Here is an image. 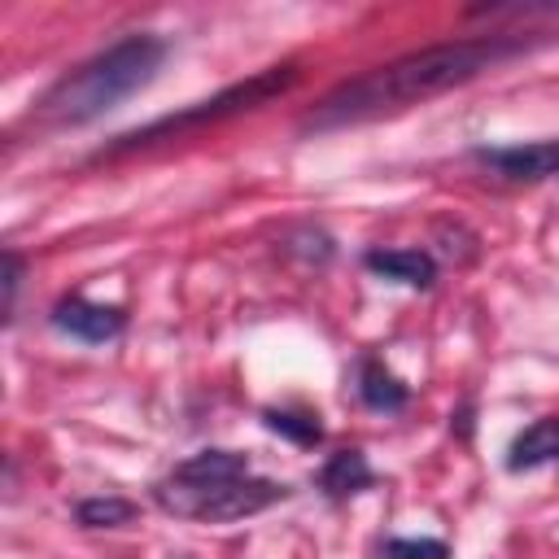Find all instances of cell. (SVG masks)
Instances as JSON below:
<instances>
[{
  "label": "cell",
  "instance_id": "obj_1",
  "mask_svg": "<svg viewBox=\"0 0 559 559\" xmlns=\"http://www.w3.org/2000/svg\"><path fill=\"white\" fill-rule=\"evenodd\" d=\"M528 44L515 35H480V39H454V44H432L419 52H406L389 66H376L349 83H341L336 92H328L310 114H306V131H336V127H354V122H371L380 114L432 100L450 87L472 83L476 74L493 70L498 61L524 52Z\"/></svg>",
  "mask_w": 559,
  "mask_h": 559
},
{
  "label": "cell",
  "instance_id": "obj_2",
  "mask_svg": "<svg viewBox=\"0 0 559 559\" xmlns=\"http://www.w3.org/2000/svg\"><path fill=\"white\" fill-rule=\"evenodd\" d=\"M162 61H166V44L157 35H127L114 48L83 61L74 74H66L39 100V118L52 127L92 122V118L109 114L114 105H122L127 96H135L140 87H148L153 74L162 70Z\"/></svg>",
  "mask_w": 559,
  "mask_h": 559
},
{
  "label": "cell",
  "instance_id": "obj_3",
  "mask_svg": "<svg viewBox=\"0 0 559 559\" xmlns=\"http://www.w3.org/2000/svg\"><path fill=\"white\" fill-rule=\"evenodd\" d=\"M280 498H284V485L258 480V476H240V480H223V485H183V480L157 485V502L166 511L188 515V520H210V524L258 515Z\"/></svg>",
  "mask_w": 559,
  "mask_h": 559
},
{
  "label": "cell",
  "instance_id": "obj_4",
  "mask_svg": "<svg viewBox=\"0 0 559 559\" xmlns=\"http://www.w3.org/2000/svg\"><path fill=\"white\" fill-rule=\"evenodd\" d=\"M293 83H297V66H271V70H262V74H253V79H245V83H236V87H227V92H218V96H210V100H197V105L183 109V114L157 118L153 127H140V131L122 135L118 148H140V144H153L157 135H175V131H188V127H201V122H218V118H231V114H240V109H258V105H266L271 96H284ZM118 148H114V153H118Z\"/></svg>",
  "mask_w": 559,
  "mask_h": 559
},
{
  "label": "cell",
  "instance_id": "obj_5",
  "mask_svg": "<svg viewBox=\"0 0 559 559\" xmlns=\"http://www.w3.org/2000/svg\"><path fill=\"white\" fill-rule=\"evenodd\" d=\"M52 328H61V332H70L87 345H105L127 328V314L118 306H100V301H87V297H61L57 310H52Z\"/></svg>",
  "mask_w": 559,
  "mask_h": 559
},
{
  "label": "cell",
  "instance_id": "obj_6",
  "mask_svg": "<svg viewBox=\"0 0 559 559\" xmlns=\"http://www.w3.org/2000/svg\"><path fill=\"white\" fill-rule=\"evenodd\" d=\"M480 157L507 179H550L559 175V140L511 144V148H480Z\"/></svg>",
  "mask_w": 559,
  "mask_h": 559
},
{
  "label": "cell",
  "instance_id": "obj_7",
  "mask_svg": "<svg viewBox=\"0 0 559 559\" xmlns=\"http://www.w3.org/2000/svg\"><path fill=\"white\" fill-rule=\"evenodd\" d=\"M362 262H367V271L397 280L406 288H428L437 280V262L424 249H367Z\"/></svg>",
  "mask_w": 559,
  "mask_h": 559
},
{
  "label": "cell",
  "instance_id": "obj_8",
  "mask_svg": "<svg viewBox=\"0 0 559 559\" xmlns=\"http://www.w3.org/2000/svg\"><path fill=\"white\" fill-rule=\"evenodd\" d=\"M240 476H249V454H240V450H201V454L183 459L170 480H183V485H223V480H240Z\"/></svg>",
  "mask_w": 559,
  "mask_h": 559
},
{
  "label": "cell",
  "instance_id": "obj_9",
  "mask_svg": "<svg viewBox=\"0 0 559 559\" xmlns=\"http://www.w3.org/2000/svg\"><path fill=\"white\" fill-rule=\"evenodd\" d=\"M559 459V419L546 415V419H533L507 450V467L511 472H533L542 463H555Z\"/></svg>",
  "mask_w": 559,
  "mask_h": 559
},
{
  "label": "cell",
  "instance_id": "obj_10",
  "mask_svg": "<svg viewBox=\"0 0 559 559\" xmlns=\"http://www.w3.org/2000/svg\"><path fill=\"white\" fill-rule=\"evenodd\" d=\"M371 480H376V476H371V463H367L362 450H336V454L323 463V472H319V485H323L332 498H349V493L367 489Z\"/></svg>",
  "mask_w": 559,
  "mask_h": 559
},
{
  "label": "cell",
  "instance_id": "obj_11",
  "mask_svg": "<svg viewBox=\"0 0 559 559\" xmlns=\"http://www.w3.org/2000/svg\"><path fill=\"white\" fill-rule=\"evenodd\" d=\"M358 397H362L371 411H402V406L411 402V389H406L384 362L367 358L362 371H358Z\"/></svg>",
  "mask_w": 559,
  "mask_h": 559
},
{
  "label": "cell",
  "instance_id": "obj_12",
  "mask_svg": "<svg viewBox=\"0 0 559 559\" xmlns=\"http://www.w3.org/2000/svg\"><path fill=\"white\" fill-rule=\"evenodd\" d=\"M74 515H79L83 528H122V524H131V520L140 515V507L127 502V498L105 493V498H83V502L74 507Z\"/></svg>",
  "mask_w": 559,
  "mask_h": 559
},
{
  "label": "cell",
  "instance_id": "obj_13",
  "mask_svg": "<svg viewBox=\"0 0 559 559\" xmlns=\"http://www.w3.org/2000/svg\"><path fill=\"white\" fill-rule=\"evenodd\" d=\"M262 424L280 437H288L293 445H319L323 441V424L314 415H301V411H262Z\"/></svg>",
  "mask_w": 559,
  "mask_h": 559
},
{
  "label": "cell",
  "instance_id": "obj_14",
  "mask_svg": "<svg viewBox=\"0 0 559 559\" xmlns=\"http://www.w3.org/2000/svg\"><path fill=\"white\" fill-rule=\"evenodd\" d=\"M380 559H450V546L437 537H389Z\"/></svg>",
  "mask_w": 559,
  "mask_h": 559
},
{
  "label": "cell",
  "instance_id": "obj_15",
  "mask_svg": "<svg viewBox=\"0 0 559 559\" xmlns=\"http://www.w3.org/2000/svg\"><path fill=\"white\" fill-rule=\"evenodd\" d=\"M4 319L13 314V297H17V284H22V258L13 249H4Z\"/></svg>",
  "mask_w": 559,
  "mask_h": 559
}]
</instances>
